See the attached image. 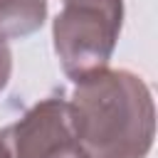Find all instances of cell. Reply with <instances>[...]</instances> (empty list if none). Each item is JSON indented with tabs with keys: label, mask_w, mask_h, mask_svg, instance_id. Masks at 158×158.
Wrapping results in <instances>:
<instances>
[{
	"label": "cell",
	"mask_w": 158,
	"mask_h": 158,
	"mask_svg": "<svg viewBox=\"0 0 158 158\" xmlns=\"http://www.w3.org/2000/svg\"><path fill=\"white\" fill-rule=\"evenodd\" d=\"M72 123L89 158H146L156 138L148 84L128 69H99L77 81Z\"/></svg>",
	"instance_id": "cell-1"
},
{
	"label": "cell",
	"mask_w": 158,
	"mask_h": 158,
	"mask_svg": "<svg viewBox=\"0 0 158 158\" xmlns=\"http://www.w3.org/2000/svg\"><path fill=\"white\" fill-rule=\"evenodd\" d=\"M121 20L123 0H62L52 22V40L62 72L72 81L109 67Z\"/></svg>",
	"instance_id": "cell-2"
},
{
	"label": "cell",
	"mask_w": 158,
	"mask_h": 158,
	"mask_svg": "<svg viewBox=\"0 0 158 158\" xmlns=\"http://www.w3.org/2000/svg\"><path fill=\"white\" fill-rule=\"evenodd\" d=\"M12 158H89L77 138L69 101L49 96L37 101L10 126Z\"/></svg>",
	"instance_id": "cell-3"
},
{
	"label": "cell",
	"mask_w": 158,
	"mask_h": 158,
	"mask_svg": "<svg viewBox=\"0 0 158 158\" xmlns=\"http://www.w3.org/2000/svg\"><path fill=\"white\" fill-rule=\"evenodd\" d=\"M47 20V0H0V40H22Z\"/></svg>",
	"instance_id": "cell-4"
},
{
	"label": "cell",
	"mask_w": 158,
	"mask_h": 158,
	"mask_svg": "<svg viewBox=\"0 0 158 158\" xmlns=\"http://www.w3.org/2000/svg\"><path fill=\"white\" fill-rule=\"evenodd\" d=\"M10 74H12V54H10L7 42H5V40H0V91L7 86Z\"/></svg>",
	"instance_id": "cell-5"
},
{
	"label": "cell",
	"mask_w": 158,
	"mask_h": 158,
	"mask_svg": "<svg viewBox=\"0 0 158 158\" xmlns=\"http://www.w3.org/2000/svg\"><path fill=\"white\" fill-rule=\"evenodd\" d=\"M0 158H12V143H10V126L0 128Z\"/></svg>",
	"instance_id": "cell-6"
}]
</instances>
